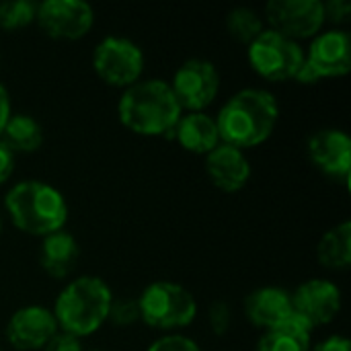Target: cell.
<instances>
[{"mask_svg":"<svg viewBox=\"0 0 351 351\" xmlns=\"http://www.w3.org/2000/svg\"><path fill=\"white\" fill-rule=\"evenodd\" d=\"M4 208L12 224L33 237H47L64 230L68 222V204L64 195L45 181H21L4 197Z\"/></svg>","mask_w":351,"mask_h":351,"instance_id":"obj_3","label":"cell"},{"mask_svg":"<svg viewBox=\"0 0 351 351\" xmlns=\"http://www.w3.org/2000/svg\"><path fill=\"white\" fill-rule=\"evenodd\" d=\"M0 230H2V222H0Z\"/></svg>","mask_w":351,"mask_h":351,"instance_id":"obj_32","label":"cell"},{"mask_svg":"<svg viewBox=\"0 0 351 351\" xmlns=\"http://www.w3.org/2000/svg\"><path fill=\"white\" fill-rule=\"evenodd\" d=\"M95 351H97V350H95Z\"/></svg>","mask_w":351,"mask_h":351,"instance_id":"obj_33","label":"cell"},{"mask_svg":"<svg viewBox=\"0 0 351 351\" xmlns=\"http://www.w3.org/2000/svg\"><path fill=\"white\" fill-rule=\"evenodd\" d=\"M146 351H202L199 346L185 335H165L156 339Z\"/></svg>","mask_w":351,"mask_h":351,"instance_id":"obj_26","label":"cell"},{"mask_svg":"<svg viewBox=\"0 0 351 351\" xmlns=\"http://www.w3.org/2000/svg\"><path fill=\"white\" fill-rule=\"evenodd\" d=\"M169 84L179 107L187 113H193L204 111L214 103L220 90V74L210 60L191 58L177 68L173 82Z\"/></svg>","mask_w":351,"mask_h":351,"instance_id":"obj_9","label":"cell"},{"mask_svg":"<svg viewBox=\"0 0 351 351\" xmlns=\"http://www.w3.org/2000/svg\"><path fill=\"white\" fill-rule=\"evenodd\" d=\"M117 115L119 121L138 136H171L183 109L167 80L148 78L123 90Z\"/></svg>","mask_w":351,"mask_h":351,"instance_id":"obj_2","label":"cell"},{"mask_svg":"<svg viewBox=\"0 0 351 351\" xmlns=\"http://www.w3.org/2000/svg\"><path fill=\"white\" fill-rule=\"evenodd\" d=\"M206 173L222 191H239L251 179V165L243 150L228 144H218L206 154Z\"/></svg>","mask_w":351,"mask_h":351,"instance_id":"obj_15","label":"cell"},{"mask_svg":"<svg viewBox=\"0 0 351 351\" xmlns=\"http://www.w3.org/2000/svg\"><path fill=\"white\" fill-rule=\"evenodd\" d=\"M313 329L306 327L296 315L280 323L274 329H267L255 351H311Z\"/></svg>","mask_w":351,"mask_h":351,"instance_id":"obj_19","label":"cell"},{"mask_svg":"<svg viewBox=\"0 0 351 351\" xmlns=\"http://www.w3.org/2000/svg\"><path fill=\"white\" fill-rule=\"evenodd\" d=\"M43 351H82V343L78 337L64 333V331H58L51 337V341L43 348Z\"/></svg>","mask_w":351,"mask_h":351,"instance_id":"obj_28","label":"cell"},{"mask_svg":"<svg viewBox=\"0 0 351 351\" xmlns=\"http://www.w3.org/2000/svg\"><path fill=\"white\" fill-rule=\"evenodd\" d=\"M113 292L97 276H80L66 284L53 304L58 329L74 337H86L101 329L109 319Z\"/></svg>","mask_w":351,"mask_h":351,"instance_id":"obj_4","label":"cell"},{"mask_svg":"<svg viewBox=\"0 0 351 351\" xmlns=\"http://www.w3.org/2000/svg\"><path fill=\"white\" fill-rule=\"evenodd\" d=\"M323 10H325V23L341 25L350 19L351 2L350 0H329V2H323Z\"/></svg>","mask_w":351,"mask_h":351,"instance_id":"obj_27","label":"cell"},{"mask_svg":"<svg viewBox=\"0 0 351 351\" xmlns=\"http://www.w3.org/2000/svg\"><path fill=\"white\" fill-rule=\"evenodd\" d=\"M308 156L325 175L348 185L351 175V138L343 130L325 128L311 136Z\"/></svg>","mask_w":351,"mask_h":351,"instance_id":"obj_14","label":"cell"},{"mask_svg":"<svg viewBox=\"0 0 351 351\" xmlns=\"http://www.w3.org/2000/svg\"><path fill=\"white\" fill-rule=\"evenodd\" d=\"M245 315L255 327L265 329V331L274 329L294 315L292 313V294L282 288H276V286L259 288L247 296Z\"/></svg>","mask_w":351,"mask_h":351,"instance_id":"obj_16","label":"cell"},{"mask_svg":"<svg viewBox=\"0 0 351 351\" xmlns=\"http://www.w3.org/2000/svg\"><path fill=\"white\" fill-rule=\"evenodd\" d=\"M311 351H351V343L343 335H331V337L323 339L319 346L311 348Z\"/></svg>","mask_w":351,"mask_h":351,"instance_id":"obj_30","label":"cell"},{"mask_svg":"<svg viewBox=\"0 0 351 351\" xmlns=\"http://www.w3.org/2000/svg\"><path fill=\"white\" fill-rule=\"evenodd\" d=\"M351 70V37L343 29H329L313 37L302 68L294 78L300 84H315L323 78L346 76Z\"/></svg>","mask_w":351,"mask_h":351,"instance_id":"obj_7","label":"cell"},{"mask_svg":"<svg viewBox=\"0 0 351 351\" xmlns=\"http://www.w3.org/2000/svg\"><path fill=\"white\" fill-rule=\"evenodd\" d=\"M226 29H228L232 39L249 45L251 41H255L265 31V23L257 10H253L249 6H239V8H232L228 12Z\"/></svg>","mask_w":351,"mask_h":351,"instance_id":"obj_22","label":"cell"},{"mask_svg":"<svg viewBox=\"0 0 351 351\" xmlns=\"http://www.w3.org/2000/svg\"><path fill=\"white\" fill-rule=\"evenodd\" d=\"M140 321L158 331H173L193 323L197 315L195 296L181 284L154 282L138 296Z\"/></svg>","mask_w":351,"mask_h":351,"instance_id":"obj_5","label":"cell"},{"mask_svg":"<svg viewBox=\"0 0 351 351\" xmlns=\"http://www.w3.org/2000/svg\"><path fill=\"white\" fill-rule=\"evenodd\" d=\"M208 321H210V327L216 335H224L228 333L230 329V321H232V315H230V306L222 300H216L212 302L210 311H208Z\"/></svg>","mask_w":351,"mask_h":351,"instance_id":"obj_25","label":"cell"},{"mask_svg":"<svg viewBox=\"0 0 351 351\" xmlns=\"http://www.w3.org/2000/svg\"><path fill=\"white\" fill-rule=\"evenodd\" d=\"M37 4L31 0H8L0 4V27L2 29H21L35 21Z\"/></svg>","mask_w":351,"mask_h":351,"instance_id":"obj_23","label":"cell"},{"mask_svg":"<svg viewBox=\"0 0 351 351\" xmlns=\"http://www.w3.org/2000/svg\"><path fill=\"white\" fill-rule=\"evenodd\" d=\"M317 257L323 267L346 271L351 265V222L346 220L327 230L317 247Z\"/></svg>","mask_w":351,"mask_h":351,"instance_id":"obj_20","label":"cell"},{"mask_svg":"<svg viewBox=\"0 0 351 351\" xmlns=\"http://www.w3.org/2000/svg\"><path fill=\"white\" fill-rule=\"evenodd\" d=\"M93 66L101 80L111 86L128 88L136 84L144 70V53L138 43L128 37L109 35L101 39L93 51Z\"/></svg>","mask_w":351,"mask_h":351,"instance_id":"obj_8","label":"cell"},{"mask_svg":"<svg viewBox=\"0 0 351 351\" xmlns=\"http://www.w3.org/2000/svg\"><path fill=\"white\" fill-rule=\"evenodd\" d=\"M0 351H2V350H0Z\"/></svg>","mask_w":351,"mask_h":351,"instance_id":"obj_34","label":"cell"},{"mask_svg":"<svg viewBox=\"0 0 351 351\" xmlns=\"http://www.w3.org/2000/svg\"><path fill=\"white\" fill-rule=\"evenodd\" d=\"M14 171V152L0 140V185H4Z\"/></svg>","mask_w":351,"mask_h":351,"instance_id":"obj_29","label":"cell"},{"mask_svg":"<svg viewBox=\"0 0 351 351\" xmlns=\"http://www.w3.org/2000/svg\"><path fill=\"white\" fill-rule=\"evenodd\" d=\"M265 21L267 29L300 41L321 33L325 10L319 0H269L265 4Z\"/></svg>","mask_w":351,"mask_h":351,"instance_id":"obj_10","label":"cell"},{"mask_svg":"<svg viewBox=\"0 0 351 351\" xmlns=\"http://www.w3.org/2000/svg\"><path fill=\"white\" fill-rule=\"evenodd\" d=\"M10 115H12L10 113V95H8L6 86L0 82V134L6 125V121L10 119Z\"/></svg>","mask_w":351,"mask_h":351,"instance_id":"obj_31","label":"cell"},{"mask_svg":"<svg viewBox=\"0 0 351 351\" xmlns=\"http://www.w3.org/2000/svg\"><path fill=\"white\" fill-rule=\"evenodd\" d=\"M109 319H111L115 325H121V327H130V325H134L136 321H140L138 300H134V298H121V300H115V298H113L111 308H109Z\"/></svg>","mask_w":351,"mask_h":351,"instance_id":"obj_24","label":"cell"},{"mask_svg":"<svg viewBox=\"0 0 351 351\" xmlns=\"http://www.w3.org/2000/svg\"><path fill=\"white\" fill-rule=\"evenodd\" d=\"M0 140L16 154H31L35 150L41 148L43 144V128L39 125L37 119H33L31 115H10V119L6 121Z\"/></svg>","mask_w":351,"mask_h":351,"instance_id":"obj_21","label":"cell"},{"mask_svg":"<svg viewBox=\"0 0 351 351\" xmlns=\"http://www.w3.org/2000/svg\"><path fill=\"white\" fill-rule=\"evenodd\" d=\"M171 136L181 144L183 150L193 154H210L220 144L216 119L204 111L183 113L173 128Z\"/></svg>","mask_w":351,"mask_h":351,"instance_id":"obj_17","label":"cell"},{"mask_svg":"<svg viewBox=\"0 0 351 351\" xmlns=\"http://www.w3.org/2000/svg\"><path fill=\"white\" fill-rule=\"evenodd\" d=\"M35 21L51 39L74 41L84 37L95 25V10L84 0H43Z\"/></svg>","mask_w":351,"mask_h":351,"instance_id":"obj_11","label":"cell"},{"mask_svg":"<svg viewBox=\"0 0 351 351\" xmlns=\"http://www.w3.org/2000/svg\"><path fill=\"white\" fill-rule=\"evenodd\" d=\"M280 107L265 88H243L234 93L214 117L220 144L232 148H253L263 144L276 130Z\"/></svg>","mask_w":351,"mask_h":351,"instance_id":"obj_1","label":"cell"},{"mask_svg":"<svg viewBox=\"0 0 351 351\" xmlns=\"http://www.w3.org/2000/svg\"><path fill=\"white\" fill-rule=\"evenodd\" d=\"M56 317L49 308L39 304H29L12 313L6 325V339L19 351L43 350L51 337L58 333Z\"/></svg>","mask_w":351,"mask_h":351,"instance_id":"obj_13","label":"cell"},{"mask_svg":"<svg viewBox=\"0 0 351 351\" xmlns=\"http://www.w3.org/2000/svg\"><path fill=\"white\" fill-rule=\"evenodd\" d=\"M78 257H80V249H78L76 239L70 232L58 230L53 234L43 237L39 261H41L43 271L49 278L62 280L70 276L78 263Z\"/></svg>","mask_w":351,"mask_h":351,"instance_id":"obj_18","label":"cell"},{"mask_svg":"<svg viewBox=\"0 0 351 351\" xmlns=\"http://www.w3.org/2000/svg\"><path fill=\"white\" fill-rule=\"evenodd\" d=\"M341 311V290L329 280H308L292 292V313L311 329L329 325Z\"/></svg>","mask_w":351,"mask_h":351,"instance_id":"obj_12","label":"cell"},{"mask_svg":"<svg viewBox=\"0 0 351 351\" xmlns=\"http://www.w3.org/2000/svg\"><path fill=\"white\" fill-rule=\"evenodd\" d=\"M247 58L251 68L274 82L294 80L304 62V49L298 41L265 29L255 41L247 45Z\"/></svg>","mask_w":351,"mask_h":351,"instance_id":"obj_6","label":"cell"}]
</instances>
